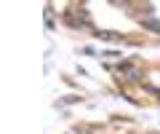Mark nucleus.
Masks as SVG:
<instances>
[{
    "label": "nucleus",
    "mask_w": 160,
    "mask_h": 134,
    "mask_svg": "<svg viewBox=\"0 0 160 134\" xmlns=\"http://www.w3.org/2000/svg\"><path fill=\"white\" fill-rule=\"evenodd\" d=\"M144 29H152V32H160V22H155V19H147V22H144Z\"/></svg>",
    "instance_id": "obj_1"
}]
</instances>
